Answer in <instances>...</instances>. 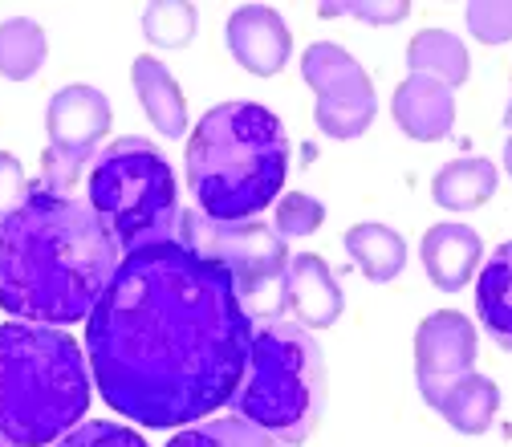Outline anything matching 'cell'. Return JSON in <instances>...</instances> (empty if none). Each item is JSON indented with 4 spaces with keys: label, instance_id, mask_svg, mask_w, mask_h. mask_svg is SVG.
<instances>
[{
    "label": "cell",
    "instance_id": "6da1fadb",
    "mask_svg": "<svg viewBox=\"0 0 512 447\" xmlns=\"http://www.w3.org/2000/svg\"><path fill=\"white\" fill-rule=\"evenodd\" d=\"M252 313L232 277L159 240L126 252L86 322L98 395L139 427H191L216 415L240 387Z\"/></svg>",
    "mask_w": 512,
    "mask_h": 447
},
{
    "label": "cell",
    "instance_id": "7a4b0ae2",
    "mask_svg": "<svg viewBox=\"0 0 512 447\" xmlns=\"http://www.w3.org/2000/svg\"><path fill=\"white\" fill-rule=\"evenodd\" d=\"M122 248L86 196L45 183L0 224V309L37 326L90 322Z\"/></svg>",
    "mask_w": 512,
    "mask_h": 447
},
{
    "label": "cell",
    "instance_id": "3957f363",
    "mask_svg": "<svg viewBox=\"0 0 512 447\" xmlns=\"http://www.w3.org/2000/svg\"><path fill=\"white\" fill-rule=\"evenodd\" d=\"M187 179L204 216H261L289 179V135L281 118L256 102L212 106L191 131Z\"/></svg>",
    "mask_w": 512,
    "mask_h": 447
},
{
    "label": "cell",
    "instance_id": "277c9868",
    "mask_svg": "<svg viewBox=\"0 0 512 447\" xmlns=\"http://www.w3.org/2000/svg\"><path fill=\"white\" fill-rule=\"evenodd\" d=\"M90 411L86 350L57 326H0V443L49 447Z\"/></svg>",
    "mask_w": 512,
    "mask_h": 447
},
{
    "label": "cell",
    "instance_id": "5b68a950",
    "mask_svg": "<svg viewBox=\"0 0 512 447\" xmlns=\"http://www.w3.org/2000/svg\"><path fill=\"white\" fill-rule=\"evenodd\" d=\"M228 407L277 443H305L326 415V358L313 334L281 313H256L248 366Z\"/></svg>",
    "mask_w": 512,
    "mask_h": 447
},
{
    "label": "cell",
    "instance_id": "8992f818",
    "mask_svg": "<svg viewBox=\"0 0 512 447\" xmlns=\"http://www.w3.org/2000/svg\"><path fill=\"white\" fill-rule=\"evenodd\" d=\"M86 200L118 240L122 257L179 236L175 171L147 139L110 143L86 175Z\"/></svg>",
    "mask_w": 512,
    "mask_h": 447
},
{
    "label": "cell",
    "instance_id": "52a82bcc",
    "mask_svg": "<svg viewBox=\"0 0 512 447\" xmlns=\"http://www.w3.org/2000/svg\"><path fill=\"white\" fill-rule=\"evenodd\" d=\"M191 252L216 261L240 297H256L289 269V244L265 220H212L204 212H179V236Z\"/></svg>",
    "mask_w": 512,
    "mask_h": 447
},
{
    "label": "cell",
    "instance_id": "ba28073f",
    "mask_svg": "<svg viewBox=\"0 0 512 447\" xmlns=\"http://www.w3.org/2000/svg\"><path fill=\"white\" fill-rule=\"evenodd\" d=\"M301 78L317 94V126L330 139H358L370 131V122L378 114L374 86L366 70L358 66V57H350L334 41H313L301 57Z\"/></svg>",
    "mask_w": 512,
    "mask_h": 447
},
{
    "label": "cell",
    "instance_id": "9c48e42d",
    "mask_svg": "<svg viewBox=\"0 0 512 447\" xmlns=\"http://www.w3.org/2000/svg\"><path fill=\"white\" fill-rule=\"evenodd\" d=\"M45 131H49V151L41 163V183L70 191L82 175L86 163H94V147L110 131V102L94 86H66L49 98L45 110Z\"/></svg>",
    "mask_w": 512,
    "mask_h": 447
},
{
    "label": "cell",
    "instance_id": "30bf717a",
    "mask_svg": "<svg viewBox=\"0 0 512 447\" xmlns=\"http://www.w3.org/2000/svg\"><path fill=\"white\" fill-rule=\"evenodd\" d=\"M476 326L456 309H439L423 317V326L415 334V378H419V395L439 407L443 395L456 387L460 378L472 374L476 366Z\"/></svg>",
    "mask_w": 512,
    "mask_h": 447
},
{
    "label": "cell",
    "instance_id": "8fae6325",
    "mask_svg": "<svg viewBox=\"0 0 512 447\" xmlns=\"http://www.w3.org/2000/svg\"><path fill=\"white\" fill-rule=\"evenodd\" d=\"M277 285H281V309L289 313V322L305 330H330L346 309L334 269L322 257H313V252L293 257Z\"/></svg>",
    "mask_w": 512,
    "mask_h": 447
},
{
    "label": "cell",
    "instance_id": "7c38bea8",
    "mask_svg": "<svg viewBox=\"0 0 512 447\" xmlns=\"http://www.w3.org/2000/svg\"><path fill=\"white\" fill-rule=\"evenodd\" d=\"M228 49L248 74L273 78L285 70L293 37L281 13H273L269 5H240L228 17Z\"/></svg>",
    "mask_w": 512,
    "mask_h": 447
},
{
    "label": "cell",
    "instance_id": "4fadbf2b",
    "mask_svg": "<svg viewBox=\"0 0 512 447\" xmlns=\"http://www.w3.org/2000/svg\"><path fill=\"white\" fill-rule=\"evenodd\" d=\"M395 122L407 139H419V143H439L452 135L456 126V94L452 86H443L427 74H411L399 90H395Z\"/></svg>",
    "mask_w": 512,
    "mask_h": 447
},
{
    "label": "cell",
    "instance_id": "5bb4252c",
    "mask_svg": "<svg viewBox=\"0 0 512 447\" xmlns=\"http://www.w3.org/2000/svg\"><path fill=\"white\" fill-rule=\"evenodd\" d=\"M419 252H423V269L431 285L443 293H460L484 261V240L468 224H435L427 228Z\"/></svg>",
    "mask_w": 512,
    "mask_h": 447
},
{
    "label": "cell",
    "instance_id": "9a60e30c",
    "mask_svg": "<svg viewBox=\"0 0 512 447\" xmlns=\"http://www.w3.org/2000/svg\"><path fill=\"white\" fill-rule=\"evenodd\" d=\"M131 78H135V94H139L147 118L159 126V135L163 139H183L187 135V102H183L171 70L159 57H135Z\"/></svg>",
    "mask_w": 512,
    "mask_h": 447
},
{
    "label": "cell",
    "instance_id": "2e32d148",
    "mask_svg": "<svg viewBox=\"0 0 512 447\" xmlns=\"http://www.w3.org/2000/svg\"><path fill=\"white\" fill-rule=\"evenodd\" d=\"M476 313L484 317V334L512 354V240H504L484 261L476 281Z\"/></svg>",
    "mask_w": 512,
    "mask_h": 447
},
{
    "label": "cell",
    "instance_id": "e0dca14e",
    "mask_svg": "<svg viewBox=\"0 0 512 447\" xmlns=\"http://www.w3.org/2000/svg\"><path fill=\"white\" fill-rule=\"evenodd\" d=\"M496 167L488 159H456L435 171L431 179V200L443 212H472L496 196Z\"/></svg>",
    "mask_w": 512,
    "mask_h": 447
},
{
    "label": "cell",
    "instance_id": "ac0fdd59",
    "mask_svg": "<svg viewBox=\"0 0 512 447\" xmlns=\"http://www.w3.org/2000/svg\"><path fill=\"white\" fill-rule=\"evenodd\" d=\"M342 240H346L350 261L374 285L395 281L403 273V265H407V240L395 228H387V224H354Z\"/></svg>",
    "mask_w": 512,
    "mask_h": 447
},
{
    "label": "cell",
    "instance_id": "d6986e66",
    "mask_svg": "<svg viewBox=\"0 0 512 447\" xmlns=\"http://www.w3.org/2000/svg\"><path fill=\"white\" fill-rule=\"evenodd\" d=\"M407 70L411 74H427V78L456 90V86L468 82V49H464V41L456 33L423 29L407 45Z\"/></svg>",
    "mask_w": 512,
    "mask_h": 447
},
{
    "label": "cell",
    "instance_id": "ffe728a7",
    "mask_svg": "<svg viewBox=\"0 0 512 447\" xmlns=\"http://www.w3.org/2000/svg\"><path fill=\"white\" fill-rule=\"evenodd\" d=\"M496 407H500V391H496V382L488 374H468L460 378L452 391L443 395V403L435 407L447 423H452L460 435H484L496 419Z\"/></svg>",
    "mask_w": 512,
    "mask_h": 447
},
{
    "label": "cell",
    "instance_id": "44dd1931",
    "mask_svg": "<svg viewBox=\"0 0 512 447\" xmlns=\"http://www.w3.org/2000/svg\"><path fill=\"white\" fill-rule=\"evenodd\" d=\"M45 29L33 17H9L0 25V74L9 82H29L45 66Z\"/></svg>",
    "mask_w": 512,
    "mask_h": 447
},
{
    "label": "cell",
    "instance_id": "7402d4cb",
    "mask_svg": "<svg viewBox=\"0 0 512 447\" xmlns=\"http://www.w3.org/2000/svg\"><path fill=\"white\" fill-rule=\"evenodd\" d=\"M167 447H281L269 431L252 427L244 419H208V423H191L183 427Z\"/></svg>",
    "mask_w": 512,
    "mask_h": 447
},
{
    "label": "cell",
    "instance_id": "603a6c76",
    "mask_svg": "<svg viewBox=\"0 0 512 447\" xmlns=\"http://www.w3.org/2000/svg\"><path fill=\"white\" fill-rule=\"evenodd\" d=\"M196 21V5H183V0H159V5L143 9V33L159 49H183L196 37Z\"/></svg>",
    "mask_w": 512,
    "mask_h": 447
},
{
    "label": "cell",
    "instance_id": "cb8c5ba5",
    "mask_svg": "<svg viewBox=\"0 0 512 447\" xmlns=\"http://www.w3.org/2000/svg\"><path fill=\"white\" fill-rule=\"evenodd\" d=\"M49 447H147V439L122 423H110V419H90V423H78L74 431H66L57 443Z\"/></svg>",
    "mask_w": 512,
    "mask_h": 447
},
{
    "label": "cell",
    "instance_id": "d4e9b609",
    "mask_svg": "<svg viewBox=\"0 0 512 447\" xmlns=\"http://www.w3.org/2000/svg\"><path fill=\"white\" fill-rule=\"evenodd\" d=\"M326 224V208L317 204L313 196H305V191H289V196L277 204V232L285 240H297V236H313L317 228Z\"/></svg>",
    "mask_w": 512,
    "mask_h": 447
},
{
    "label": "cell",
    "instance_id": "484cf974",
    "mask_svg": "<svg viewBox=\"0 0 512 447\" xmlns=\"http://www.w3.org/2000/svg\"><path fill=\"white\" fill-rule=\"evenodd\" d=\"M468 33L484 45L512 41V0H472L468 5Z\"/></svg>",
    "mask_w": 512,
    "mask_h": 447
},
{
    "label": "cell",
    "instance_id": "4316f807",
    "mask_svg": "<svg viewBox=\"0 0 512 447\" xmlns=\"http://www.w3.org/2000/svg\"><path fill=\"white\" fill-rule=\"evenodd\" d=\"M29 175H25V167L17 163V155H9V151H0V224H5L25 200H29Z\"/></svg>",
    "mask_w": 512,
    "mask_h": 447
},
{
    "label": "cell",
    "instance_id": "83f0119b",
    "mask_svg": "<svg viewBox=\"0 0 512 447\" xmlns=\"http://www.w3.org/2000/svg\"><path fill=\"white\" fill-rule=\"evenodd\" d=\"M322 13H350V17L370 21V25H395L411 13V5L407 0H391V5L387 0H382V5H374V0H354V5H326Z\"/></svg>",
    "mask_w": 512,
    "mask_h": 447
},
{
    "label": "cell",
    "instance_id": "f1b7e54d",
    "mask_svg": "<svg viewBox=\"0 0 512 447\" xmlns=\"http://www.w3.org/2000/svg\"><path fill=\"white\" fill-rule=\"evenodd\" d=\"M504 167H508V175H512V135H508V143H504Z\"/></svg>",
    "mask_w": 512,
    "mask_h": 447
},
{
    "label": "cell",
    "instance_id": "f546056e",
    "mask_svg": "<svg viewBox=\"0 0 512 447\" xmlns=\"http://www.w3.org/2000/svg\"><path fill=\"white\" fill-rule=\"evenodd\" d=\"M504 126L512 131V98H508V110H504Z\"/></svg>",
    "mask_w": 512,
    "mask_h": 447
},
{
    "label": "cell",
    "instance_id": "4dcf8cb0",
    "mask_svg": "<svg viewBox=\"0 0 512 447\" xmlns=\"http://www.w3.org/2000/svg\"><path fill=\"white\" fill-rule=\"evenodd\" d=\"M0 447H5V443H0Z\"/></svg>",
    "mask_w": 512,
    "mask_h": 447
}]
</instances>
